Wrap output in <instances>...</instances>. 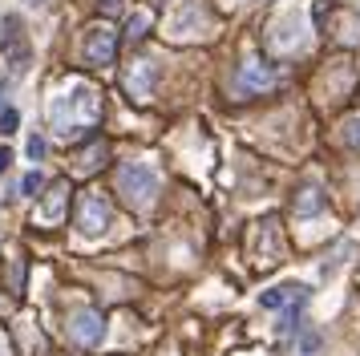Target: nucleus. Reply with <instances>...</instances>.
I'll return each instance as SVG.
<instances>
[{
    "mask_svg": "<svg viewBox=\"0 0 360 356\" xmlns=\"http://www.w3.org/2000/svg\"><path fill=\"white\" fill-rule=\"evenodd\" d=\"M49 117H53V129H57L61 138H69V134H82L85 126H94V122L101 117V97L94 94V89H85V85H77L73 94L53 97Z\"/></svg>",
    "mask_w": 360,
    "mask_h": 356,
    "instance_id": "obj_1",
    "label": "nucleus"
},
{
    "mask_svg": "<svg viewBox=\"0 0 360 356\" xmlns=\"http://www.w3.org/2000/svg\"><path fill=\"white\" fill-rule=\"evenodd\" d=\"M117 194H122L134 210H146L150 203H154V194H158V174L150 170L146 162H126V166L117 170Z\"/></svg>",
    "mask_w": 360,
    "mask_h": 356,
    "instance_id": "obj_2",
    "label": "nucleus"
},
{
    "mask_svg": "<svg viewBox=\"0 0 360 356\" xmlns=\"http://www.w3.org/2000/svg\"><path fill=\"white\" fill-rule=\"evenodd\" d=\"M110 215L114 210H110V198L105 194H94V191L82 194V203H77V231L94 239V235H101L110 227Z\"/></svg>",
    "mask_w": 360,
    "mask_h": 356,
    "instance_id": "obj_3",
    "label": "nucleus"
},
{
    "mask_svg": "<svg viewBox=\"0 0 360 356\" xmlns=\"http://www.w3.org/2000/svg\"><path fill=\"white\" fill-rule=\"evenodd\" d=\"M276 85H279V77L267 61H247V65H239V73H235V89L247 94V97H259V94H267V89H276Z\"/></svg>",
    "mask_w": 360,
    "mask_h": 356,
    "instance_id": "obj_4",
    "label": "nucleus"
},
{
    "mask_svg": "<svg viewBox=\"0 0 360 356\" xmlns=\"http://www.w3.org/2000/svg\"><path fill=\"white\" fill-rule=\"evenodd\" d=\"M114 57H117V32L110 25H98V29L85 32V65L105 69V65H114Z\"/></svg>",
    "mask_w": 360,
    "mask_h": 356,
    "instance_id": "obj_5",
    "label": "nucleus"
},
{
    "mask_svg": "<svg viewBox=\"0 0 360 356\" xmlns=\"http://www.w3.org/2000/svg\"><path fill=\"white\" fill-rule=\"evenodd\" d=\"M0 49L13 65V73H25L29 69V45L20 37V20L17 16H0Z\"/></svg>",
    "mask_w": 360,
    "mask_h": 356,
    "instance_id": "obj_6",
    "label": "nucleus"
},
{
    "mask_svg": "<svg viewBox=\"0 0 360 356\" xmlns=\"http://www.w3.org/2000/svg\"><path fill=\"white\" fill-rule=\"evenodd\" d=\"M69 336L77 340L82 348H98L101 336H105V320H101V312H94V307L77 312V316L69 320Z\"/></svg>",
    "mask_w": 360,
    "mask_h": 356,
    "instance_id": "obj_7",
    "label": "nucleus"
},
{
    "mask_svg": "<svg viewBox=\"0 0 360 356\" xmlns=\"http://www.w3.org/2000/svg\"><path fill=\"white\" fill-rule=\"evenodd\" d=\"M122 85H126V94H130L134 101H150V89H154V69H150L146 61H134L130 69H126Z\"/></svg>",
    "mask_w": 360,
    "mask_h": 356,
    "instance_id": "obj_8",
    "label": "nucleus"
},
{
    "mask_svg": "<svg viewBox=\"0 0 360 356\" xmlns=\"http://www.w3.org/2000/svg\"><path fill=\"white\" fill-rule=\"evenodd\" d=\"M288 300H308V288H304V284H283V288H271V291L259 295L263 307H283Z\"/></svg>",
    "mask_w": 360,
    "mask_h": 356,
    "instance_id": "obj_9",
    "label": "nucleus"
},
{
    "mask_svg": "<svg viewBox=\"0 0 360 356\" xmlns=\"http://www.w3.org/2000/svg\"><path fill=\"white\" fill-rule=\"evenodd\" d=\"M65 194H69L65 182H53V191L45 194V203H41V219H45V223H57V219L65 215Z\"/></svg>",
    "mask_w": 360,
    "mask_h": 356,
    "instance_id": "obj_10",
    "label": "nucleus"
},
{
    "mask_svg": "<svg viewBox=\"0 0 360 356\" xmlns=\"http://www.w3.org/2000/svg\"><path fill=\"white\" fill-rule=\"evenodd\" d=\"M320 207H324V194L316 191V186H304L300 198H295V215H316Z\"/></svg>",
    "mask_w": 360,
    "mask_h": 356,
    "instance_id": "obj_11",
    "label": "nucleus"
},
{
    "mask_svg": "<svg viewBox=\"0 0 360 356\" xmlns=\"http://www.w3.org/2000/svg\"><path fill=\"white\" fill-rule=\"evenodd\" d=\"M146 29H150V13H134L130 20H126V41H142L146 37Z\"/></svg>",
    "mask_w": 360,
    "mask_h": 356,
    "instance_id": "obj_12",
    "label": "nucleus"
},
{
    "mask_svg": "<svg viewBox=\"0 0 360 356\" xmlns=\"http://www.w3.org/2000/svg\"><path fill=\"white\" fill-rule=\"evenodd\" d=\"M105 154H110V150H105V142H94V146L82 154V170H98L101 162H105Z\"/></svg>",
    "mask_w": 360,
    "mask_h": 356,
    "instance_id": "obj_13",
    "label": "nucleus"
},
{
    "mask_svg": "<svg viewBox=\"0 0 360 356\" xmlns=\"http://www.w3.org/2000/svg\"><path fill=\"white\" fill-rule=\"evenodd\" d=\"M17 126H20V113L13 106H4L0 110V134H17Z\"/></svg>",
    "mask_w": 360,
    "mask_h": 356,
    "instance_id": "obj_14",
    "label": "nucleus"
},
{
    "mask_svg": "<svg viewBox=\"0 0 360 356\" xmlns=\"http://www.w3.org/2000/svg\"><path fill=\"white\" fill-rule=\"evenodd\" d=\"M41 182H45V178L37 174V170H29V174L20 178V194H29V198H33V194L41 191Z\"/></svg>",
    "mask_w": 360,
    "mask_h": 356,
    "instance_id": "obj_15",
    "label": "nucleus"
},
{
    "mask_svg": "<svg viewBox=\"0 0 360 356\" xmlns=\"http://www.w3.org/2000/svg\"><path fill=\"white\" fill-rule=\"evenodd\" d=\"M29 158H33V162L45 158V138H41V134H33V138H29Z\"/></svg>",
    "mask_w": 360,
    "mask_h": 356,
    "instance_id": "obj_16",
    "label": "nucleus"
},
{
    "mask_svg": "<svg viewBox=\"0 0 360 356\" xmlns=\"http://www.w3.org/2000/svg\"><path fill=\"white\" fill-rule=\"evenodd\" d=\"M300 348H304V352H316V348H320V336H316V332H308V336L300 340Z\"/></svg>",
    "mask_w": 360,
    "mask_h": 356,
    "instance_id": "obj_17",
    "label": "nucleus"
},
{
    "mask_svg": "<svg viewBox=\"0 0 360 356\" xmlns=\"http://www.w3.org/2000/svg\"><path fill=\"white\" fill-rule=\"evenodd\" d=\"M8 166H13V150H8V146H0V174H4Z\"/></svg>",
    "mask_w": 360,
    "mask_h": 356,
    "instance_id": "obj_18",
    "label": "nucleus"
},
{
    "mask_svg": "<svg viewBox=\"0 0 360 356\" xmlns=\"http://www.w3.org/2000/svg\"><path fill=\"white\" fill-rule=\"evenodd\" d=\"M348 142H352V146H360V117L352 122V126H348Z\"/></svg>",
    "mask_w": 360,
    "mask_h": 356,
    "instance_id": "obj_19",
    "label": "nucleus"
},
{
    "mask_svg": "<svg viewBox=\"0 0 360 356\" xmlns=\"http://www.w3.org/2000/svg\"><path fill=\"white\" fill-rule=\"evenodd\" d=\"M101 4H105V8H110V13H114V8H117V0H101Z\"/></svg>",
    "mask_w": 360,
    "mask_h": 356,
    "instance_id": "obj_20",
    "label": "nucleus"
},
{
    "mask_svg": "<svg viewBox=\"0 0 360 356\" xmlns=\"http://www.w3.org/2000/svg\"><path fill=\"white\" fill-rule=\"evenodd\" d=\"M0 356H8V348H4V336H0Z\"/></svg>",
    "mask_w": 360,
    "mask_h": 356,
    "instance_id": "obj_21",
    "label": "nucleus"
},
{
    "mask_svg": "<svg viewBox=\"0 0 360 356\" xmlns=\"http://www.w3.org/2000/svg\"><path fill=\"white\" fill-rule=\"evenodd\" d=\"M29 4H45V0H29Z\"/></svg>",
    "mask_w": 360,
    "mask_h": 356,
    "instance_id": "obj_22",
    "label": "nucleus"
}]
</instances>
